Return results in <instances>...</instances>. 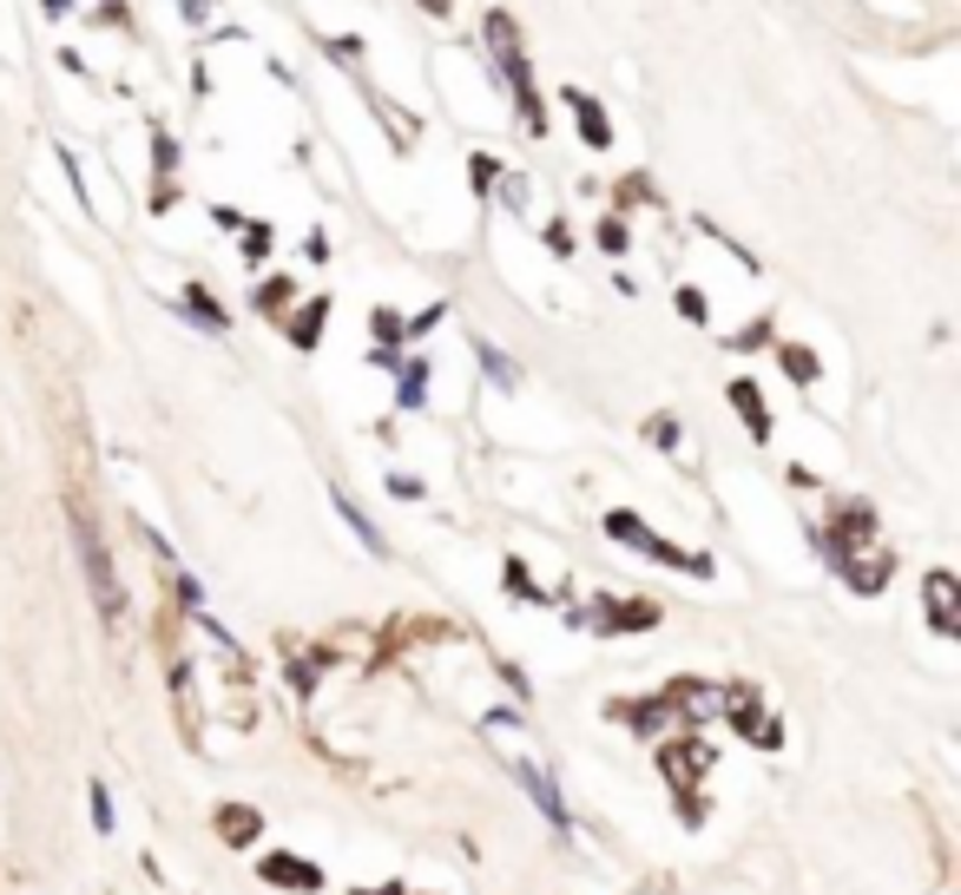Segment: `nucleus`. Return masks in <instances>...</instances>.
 <instances>
[{
  "label": "nucleus",
  "mask_w": 961,
  "mask_h": 895,
  "mask_svg": "<svg viewBox=\"0 0 961 895\" xmlns=\"http://www.w3.org/2000/svg\"><path fill=\"white\" fill-rule=\"evenodd\" d=\"M356 895H402V889H395V883H382V889H356Z\"/></svg>",
  "instance_id": "obj_30"
},
{
  "label": "nucleus",
  "mask_w": 961,
  "mask_h": 895,
  "mask_svg": "<svg viewBox=\"0 0 961 895\" xmlns=\"http://www.w3.org/2000/svg\"><path fill=\"white\" fill-rule=\"evenodd\" d=\"M777 363H784V375H791L797 389H811L816 370H823V363H816V350H797V343H784V350H777Z\"/></svg>",
  "instance_id": "obj_16"
},
{
  "label": "nucleus",
  "mask_w": 961,
  "mask_h": 895,
  "mask_svg": "<svg viewBox=\"0 0 961 895\" xmlns=\"http://www.w3.org/2000/svg\"><path fill=\"white\" fill-rule=\"evenodd\" d=\"M659 764H666L671 790H698V777H705L712 750H705V738H685V731H671V738H659Z\"/></svg>",
  "instance_id": "obj_4"
},
{
  "label": "nucleus",
  "mask_w": 961,
  "mask_h": 895,
  "mask_svg": "<svg viewBox=\"0 0 961 895\" xmlns=\"http://www.w3.org/2000/svg\"><path fill=\"white\" fill-rule=\"evenodd\" d=\"M395 375H402V409H422V402H429V370H422V363H402Z\"/></svg>",
  "instance_id": "obj_19"
},
{
  "label": "nucleus",
  "mask_w": 961,
  "mask_h": 895,
  "mask_svg": "<svg viewBox=\"0 0 961 895\" xmlns=\"http://www.w3.org/2000/svg\"><path fill=\"white\" fill-rule=\"evenodd\" d=\"M580 619L599 632H646V626H659V606L653 599H592Z\"/></svg>",
  "instance_id": "obj_5"
},
{
  "label": "nucleus",
  "mask_w": 961,
  "mask_h": 895,
  "mask_svg": "<svg viewBox=\"0 0 961 895\" xmlns=\"http://www.w3.org/2000/svg\"><path fill=\"white\" fill-rule=\"evenodd\" d=\"M599 250H612V257L626 250V224H619V218H606V224H599Z\"/></svg>",
  "instance_id": "obj_26"
},
{
  "label": "nucleus",
  "mask_w": 961,
  "mask_h": 895,
  "mask_svg": "<svg viewBox=\"0 0 961 895\" xmlns=\"http://www.w3.org/2000/svg\"><path fill=\"white\" fill-rule=\"evenodd\" d=\"M922 606H929V626H935L942 639H955V632H961V587H955V573H929V580H922Z\"/></svg>",
  "instance_id": "obj_6"
},
{
  "label": "nucleus",
  "mask_w": 961,
  "mask_h": 895,
  "mask_svg": "<svg viewBox=\"0 0 961 895\" xmlns=\"http://www.w3.org/2000/svg\"><path fill=\"white\" fill-rule=\"evenodd\" d=\"M323 316H330V303H303V309H284L277 323H284V336H291L296 350H316V336H323Z\"/></svg>",
  "instance_id": "obj_11"
},
{
  "label": "nucleus",
  "mask_w": 961,
  "mask_h": 895,
  "mask_svg": "<svg viewBox=\"0 0 961 895\" xmlns=\"http://www.w3.org/2000/svg\"><path fill=\"white\" fill-rule=\"evenodd\" d=\"M481 47H488V67H494V79L514 92V112H520V132H547V99H540V86H533V60H527V40H520L514 13H488L481 20Z\"/></svg>",
  "instance_id": "obj_1"
},
{
  "label": "nucleus",
  "mask_w": 961,
  "mask_h": 895,
  "mask_svg": "<svg viewBox=\"0 0 961 895\" xmlns=\"http://www.w3.org/2000/svg\"><path fill=\"white\" fill-rule=\"evenodd\" d=\"M646 435H653L659 448H678V415H653V422H646Z\"/></svg>",
  "instance_id": "obj_24"
},
{
  "label": "nucleus",
  "mask_w": 961,
  "mask_h": 895,
  "mask_svg": "<svg viewBox=\"0 0 961 895\" xmlns=\"http://www.w3.org/2000/svg\"><path fill=\"white\" fill-rule=\"evenodd\" d=\"M86 797H92V829L106 836V829H112V790H106V784H92Z\"/></svg>",
  "instance_id": "obj_22"
},
{
  "label": "nucleus",
  "mask_w": 961,
  "mask_h": 895,
  "mask_svg": "<svg viewBox=\"0 0 961 895\" xmlns=\"http://www.w3.org/2000/svg\"><path fill=\"white\" fill-rule=\"evenodd\" d=\"M185 309L198 316V330H224V309H218L212 291H185Z\"/></svg>",
  "instance_id": "obj_21"
},
{
  "label": "nucleus",
  "mask_w": 961,
  "mask_h": 895,
  "mask_svg": "<svg viewBox=\"0 0 961 895\" xmlns=\"http://www.w3.org/2000/svg\"><path fill=\"white\" fill-rule=\"evenodd\" d=\"M330 501H336V514H343V521L356 527V540H363V553H382V533H375V521H370V514H363V508H356V501H350L343 488H336Z\"/></svg>",
  "instance_id": "obj_14"
},
{
  "label": "nucleus",
  "mask_w": 961,
  "mask_h": 895,
  "mask_svg": "<svg viewBox=\"0 0 961 895\" xmlns=\"http://www.w3.org/2000/svg\"><path fill=\"white\" fill-rule=\"evenodd\" d=\"M678 309H685V316H692V323H705V316H712V303H705V291H692V284H685V291H678Z\"/></svg>",
  "instance_id": "obj_25"
},
{
  "label": "nucleus",
  "mask_w": 961,
  "mask_h": 895,
  "mask_svg": "<svg viewBox=\"0 0 961 895\" xmlns=\"http://www.w3.org/2000/svg\"><path fill=\"white\" fill-rule=\"evenodd\" d=\"M514 770H520V784H527V797H533V804H540L547 817L560 823V829H567V804H560V790H553V777H547V770H533L527 757H514Z\"/></svg>",
  "instance_id": "obj_13"
},
{
  "label": "nucleus",
  "mask_w": 961,
  "mask_h": 895,
  "mask_svg": "<svg viewBox=\"0 0 961 895\" xmlns=\"http://www.w3.org/2000/svg\"><path fill=\"white\" fill-rule=\"evenodd\" d=\"M415 7H422L429 20H442V13H448V7H454V0H415Z\"/></svg>",
  "instance_id": "obj_29"
},
{
  "label": "nucleus",
  "mask_w": 961,
  "mask_h": 895,
  "mask_svg": "<svg viewBox=\"0 0 961 895\" xmlns=\"http://www.w3.org/2000/svg\"><path fill=\"white\" fill-rule=\"evenodd\" d=\"M606 533H612L619 547H633V553L659 560V567H678V573H698V580L712 573V560H705V553H685V547H671V540H659L653 527L639 521V514H626V508H612V514H606Z\"/></svg>",
  "instance_id": "obj_3"
},
{
  "label": "nucleus",
  "mask_w": 961,
  "mask_h": 895,
  "mask_svg": "<svg viewBox=\"0 0 961 895\" xmlns=\"http://www.w3.org/2000/svg\"><path fill=\"white\" fill-rule=\"evenodd\" d=\"M732 409H738V415H744V429H751L757 442L771 435V409H764V389H757L751 375H738V382H732Z\"/></svg>",
  "instance_id": "obj_12"
},
{
  "label": "nucleus",
  "mask_w": 961,
  "mask_h": 895,
  "mask_svg": "<svg viewBox=\"0 0 961 895\" xmlns=\"http://www.w3.org/2000/svg\"><path fill=\"white\" fill-rule=\"evenodd\" d=\"M73 547H79L86 587H92V599H99L106 626H119V612H126V593H119V573H112V560H106V533L92 527V514H86V508H73Z\"/></svg>",
  "instance_id": "obj_2"
},
{
  "label": "nucleus",
  "mask_w": 961,
  "mask_h": 895,
  "mask_svg": "<svg viewBox=\"0 0 961 895\" xmlns=\"http://www.w3.org/2000/svg\"><path fill=\"white\" fill-rule=\"evenodd\" d=\"M370 336H375V350H382V356H389V350H395V343H402V336H409V323H402V316H395V309H370Z\"/></svg>",
  "instance_id": "obj_17"
},
{
  "label": "nucleus",
  "mask_w": 961,
  "mask_h": 895,
  "mask_svg": "<svg viewBox=\"0 0 961 895\" xmlns=\"http://www.w3.org/2000/svg\"><path fill=\"white\" fill-rule=\"evenodd\" d=\"M291 297H296L291 277H264V284H257V309H264V316H284V309H291Z\"/></svg>",
  "instance_id": "obj_18"
},
{
  "label": "nucleus",
  "mask_w": 961,
  "mask_h": 895,
  "mask_svg": "<svg viewBox=\"0 0 961 895\" xmlns=\"http://www.w3.org/2000/svg\"><path fill=\"white\" fill-rule=\"evenodd\" d=\"M389 494H402V501H422V481H415V474H389Z\"/></svg>",
  "instance_id": "obj_28"
},
{
  "label": "nucleus",
  "mask_w": 961,
  "mask_h": 895,
  "mask_svg": "<svg viewBox=\"0 0 961 895\" xmlns=\"http://www.w3.org/2000/svg\"><path fill=\"white\" fill-rule=\"evenodd\" d=\"M732 343H738V350H764V343H771V323H751V330H738Z\"/></svg>",
  "instance_id": "obj_27"
},
{
  "label": "nucleus",
  "mask_w": 961,
  "mask_h": 895,
  "mask_svg": "<svg viewBox=\"0 0 961 895\" xmlns=\"http://www.w3.org/2000/svg\"><path fill=\"white\" fill-rule=\"evenodd\" d=\"M508 593H514V599H547V587H533V580H527V567L508 560Z\"/></svg>",
  "instance_id": "obj_23"
},
{
  "label": "nucleus",
  "mask_w": 961,
  "mask_h": 895,
  "mask_svg": "<svg viewBox=\"0 0 961 895\" xmlns=\"http://www.w3.org/2000/svg\"><path fill=\"white\" fill-rule=\"evenodd\" d=\"M178 198V139L165 126H151V205L165 212Z\"/></svg>",
  "instance_id": "obj_7"
},
{
  "label": "nucleus",
  "mask_w": 961,
  "mask_h": 895,
  "mask_svg": "<svg viewBox=\"0 0 961 895\" xmlns=\"http://www.w3.org/2000/svg\"><path fill=\"white\" fill-rule=\"evenodd\" d=\"M218 836L231 843V849H251V843L264 836V817H257L251 804H224V810H218Z\"/></svg>",
  "instance_id": "obj_10"
},
{
  "label": "nucleus",
  "mask_w": 961,
  "mask_h": 895,
  "mask_svg": "<svg viewBox=\"0 0 961 895\" xmlns=\"http://www.w3.org/2000/svg\"><path fill=\"white\" fill-rule=\"evenodd\" d=\"M468 185H474V191H494V185H501V158H494V151H474V158H468Z\"/></svg>",
  "instance_id": "obj_20"
},
{
  "label": "nucleus",
  "mask_w": 961,
  "mask_h": 895,
  "mask_svg": "<svg viewBox=\"0 0 961 895\" xmlns=\"http://www.w3.org/2000/svg\"><path fill=\"white\" fill-rule=\"evenodd\" d=\"M481 375H488L494 389H520V363L508 350H494V343H481Z\"/></svg>",
  "instance_id": "obj_15"
},
{
  "label": "nucleus",
  "mask_w": 961,
  "mask_h": 895,
  "mask_svg": "<svg viewBox=\"0 0 961 895\" xmlns=\"http://www.w3.org/2000/svg\"><path fill=\"white\" fill-rule=\"evenodd\" d=\"M257 869H264V883H277V889H296V895H316V889H323V869L296 863V856H284V849H277V856H264Z\"/></svg>",
  "instance_id": "obj_8"
},
{
  "label": "nucleus",
  "mask_w": 961,
  "mask_h": 895,
  "mask_svg": "<svg viewBox=\"0 0 961 895\" xmlns=\"http://www.w3.org/2000/svg\"><path fill=\"white\" fill-rule=\"evenodd\" d=\"M567 106H573V126H580V139H587L592 151L612 146V119H606V106H599V99H587V92H567Z\"/></svg>",
  "instance_id": "obj_9"
}]
</instances>
